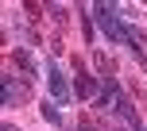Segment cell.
Here are the masks:
<instances>
[{
  "label": "cell",
  "instance_id": "obj_1",
  "mask_svg": "<svg viewBox=\"0 0 147 131\" xmlns=\"http://www.w3.org/2000/svg\"><path fill=\"white\" fill-rule=\"evenodd\" d=\"M89 15H93V23L105 31V43H124V27H128V23L120 19V8L116 4H93Z\"/></svg>",
  "mask_w": 147,
  "mask_h": 131
},
{
  "label": "cell",
  "instance_id": "obj_2",
  "mask_svg": "<svg viewBox=\"0 0 147 131\" xmlns=\"http://www.w3.org/2000/svg\"><path fill=\"white\" fill-rule=\"evenodd\" d=\"M47 89H51V100L54 104H70L74 93H70V81H66V70H62L58 62H47Z\"/></svg>",
  "mask_w": 147,
  "mask_h": 131
},
{
  "label": "cell",
  "instance_id": "obj_3",
  "mask_svg": "<svg viewBox=\"0 0 147 131\" xmlns=\"http://www.w3.org/2000/svg\"><path fill=\"white\" fill-rule=\"evenodd\" d=\"M31 100V81L27 77H16L12 70L4 73V104L8 108H23Z\"/></svg>",
  "mask_w": 147,
  "mask_h": 131
},
{
  "label": "cell",
  "instance_id": "obj_4",
  "mask_svg": "<svg viewBox=\"0 0 147 131\" xmlns=\"http://www.w3.org/2000/svg\"><path fill=\"white\" fill-rule=\"evenodd\" d=\"M74 89H78V100H97L101 96V81L93 77V73H74Z\"/></svg>",
  "mask_w": 147,
  "mask_h": 131
},
{
  "label": "cell",
  "instance_id": "obj_5",
  "mask_svg": "<svg viewBox=\"0 0 147 131\" xmlns=\"http://www.w3.org/2000/svg\"><path fill=\"white\" fill-rule=\"evenodd\" d=\"M12 66H16V70H23V77H27V81H35L39 73H43V70H39V62L31 58V50H23V46H16V50H12Z\"/></svg>",
  "mask_w": 147,
  "mask_h": 131
},
{
  "label": "cell",
  "instance_id": "obj_6",
  "mask_svg": "<svg viewBox=\"0 0 147 131\" xmlns=\"http://www.w3.org/2000/svg\"><path fill=\"white\" fill-rule=\"evenodd\" d=\"M124 43H128V50L136 54V62H140V66H147V54H143V31L128 23V27H124Z\"/></svg>",
  "mask_w": 147,
  "mask_h": 131
},
{
  "label": "cell",
  "instance_id": "obj_7",
  "mask_svg": "<svg viewBox=\"0 0 147 131\" xmlns=\"http://www.w3.org/2000/svg\"><path fill=\"white\" fill-rule=\"evenodd\" d=\"M39 112H43V120H47L51 127H62V112H58V104L43 100V104H39Z\"/></svg>",
  "mask_w": 147,
  "mask_h": 131
},
{
  "label": "cell",
  "instance_id": "obj_8",
  "mask_svg": "<svg viewBox=\"0 0 147 131\" xmlns=\"http://www.w3.org/2000/svg\"><path fill=\"white\" fill-rule=\"evenodd\" d=\"M78 19H81V39H85V43H97V31H93V15H89L85 8H81V12H78Z\"/></svg>",
  "mask_w": 147,
  "mask_h": 131
},
{
  "label": "cell",
  "instance_id": "obj_9",
  "mask_svg": "<svg viewBox=\"0 0 147 131\" xmlns=\"http://www.w3.org/2000/svg\"><path fill=\"white\" fill-rule=\"evenodd\" d=\"M93 62H97V70H101V77H116V62H112V58H105V54H93Z\"/></svg>",
  "mask_w": 147,
  "mask_h": 131
},
{
  "label": "cell",
  "instance_id": "obj_10",
  "mask_svg": "<svg viewBox=\"0 0 147 131\" xmlns=\"http://www.w3.org/2000/svg\"><path fill=\"white\" fill-rule=\"evenodd\" d=\"M47 12H51V19L58 23V27H66V23H70V12H66L62 4H47Z\"/></svg>",
  "mask_w": 147,
  "mask_h": 131
},
{
  "label": "cell",
  "instance_id": "obj_11",
  "mask_svg": "<svg viewBox=\"0 0 147 131\" xmlns=\"http://www.w3.org/2000/svg\"><path fill=\"white\" fill-rule=\"evenodd\" d=\"M23 8H27V15H31V19H39V15H43V4H23Z\"/></svg>",
  "mask_w": 147,
  "mask_h": 131
},
{
  "label": "cell",
  "instance_id": "obj_12",
  "mask_svg": "<svg viewBox=\"0 0 147 131\" xmlns=\"http://www.w3.org/2000/svg\"><path fill=\"white\" fill-rule=\"evenodd\" d=\"M0 131H20V127H16V124H4V127H0Z\"/></svg>",
  "mask_w": 147,
  "mask_h": 131
},
{
  "label": "cell",
  "instance_id": "obj_13",
  "mask_svg": "<svg viewBox=\"0 0 147 131\" xmlns=\"http://www.w3.org/2000/svg\"><path fill=\"white\" fill-rule=\"evenodd\" d=\"M143 131H147V120H143Z\"/></svg>",
  "mask_w": 147,
  "mask_h": 131
}]
</instances>
